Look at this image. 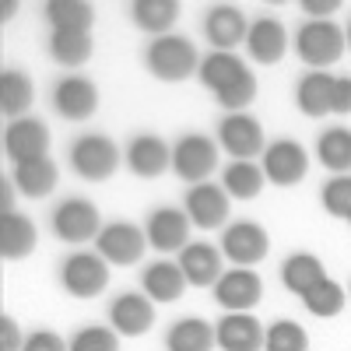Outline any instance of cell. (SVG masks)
<instances>
[{"label": "cell", "instance_id": "8fae6325", "mask_svg": "<svg viewBox=\"0 0 351 351\" xmlns=\"http://www.w3.org/2000/svg\"><path fill=\"white\" fill-rule=\"evenodd\" d=\"M4 152L14 165H25V162H36V158H46L49 152V127L36 116H21V120H11L4 127Z\"/></svg>", "mask_w": 351, "mask_h": 351}, {"label": "cell", "instance_id": "7c38bea8", "mask_svg": "<svg viewBox=\"0 0 351 351\" xmlns=\"http://www.w3.org/2000/svg\"><path fill=\"white\" fill-rule=\"evenodd\" d=\"M190 215L180 208H155L144 221V236L158 253H183L190 246Z\"/></svg>", "mask_w": 351, "mask_h": 351}, {"label": "cell", "instance_id": "74e56055", "mask_svg": "<svg viewBox=\"0 0 351 351\" xmlns=\"http://www.w3.org/2000/svg\"><path fill=\"white\" fill-rule=\"evenodd\" d=\"M324 211L334 218H351V176H330L324 183Z\"/></svg>", "mask_w": 351, "mask_h": 351}, {"label": "cell", "instance_id": "60d3db41", "mask_svg": "<svg viewBox=\"0 0 351 351\" xmlns=\"http://www.w3.org/2000/svg\"><path fill=\"white\" fill-rule=\"evenodd\" d=\"M21 348H25V337H21L18 319H11L4 313L0 316V351H21Z\"/></svg>", "mask_w": 351, "mask_h": 351}, {"label": "cell", "instance_id": "9c48e42d", "mask_svg": "<svg viewBox=\"0 0 351 351\" xmlns=\"http://www.w3.org/2000/svg\"><path fill=\"white\" fill-rule=\"evenodd\" d=\"M144 246H148V236H144V228H137L134 221H109L95 239V253L106 263H116V267L137 263L144 256Z\"/></svg>", "mask_w": 351, "mask_h": 351}, {"label": "cell", "instance_id": "f35d334b", "mask_svg": "<svg viewBox=\"0 0 351 351\" xmlns=\"http://www.w3.org/2000/svg\"><path fill=\"white\" fill-rule=\"evenodd\" d=\"M71 351H120V337H116L112 327H81L71 337Z\"/></svg>", "mask_w": 351, "mask_h": 351}, {"label": "cell", "instance_id": "d590c367", "mask_svg": "<svg viewBox=\"0 0 351 351\" xmlns=\"http://www.w3.org/2000/svg\"><path fill=\"white\" fill-rule=\"evenodd\" d=\"M302 302H306V309H309L313 316L330 319V316H337V313L344 309V288H341L337 281L324 278V281H319V285L309 291V295H306Z\"/></svg>", "mask_w": 351, "mask_h": 351}, {"label": "cell", "instance_id": "b9f144b4", "mask_svg": "<svg viewBox=\"0 0 351 351\" xmlns=\"http://www.w3.org/2000/svg\"><path fill=\"white\" fill-rule=\"evenodd\" d=\"M334 112L337 116L351 112V74H341L334 84Z\"/></svg>", "mask_w": 351, "mask_h": 351}, {"label": "cell", "instance_id": "4dcf8cb0", "mask_svg": "<svg viewBox=\"0 0 351 351\" xmlns=\"http://www.w3.org/2000/svg\"><path fill=\"white\" fill-rule=\"evenodd\" d=\"M32 106V81L25 71H4L0 74V112L8 120H21Z\"/></svg>", "mask_w": 351, "mask_h": 351}, {"label": "cell", "instance_id": "603a6c76", "mask_svg": "<svg viewBox=\"0 0 351 351\" xmlns=\"http://www.w3.org/2000/svg\"><path fill=\"white\" fill-rule=\"evenodd\" d=\"M334 84L337 77L327 71H309L299 77L295 88V102L306 116H330L334 112Z\"/></svg>", "mask_w": 351, "mask_h": 351}, {"label": "cell", "instance_id": "d6986e66", "mask_svg": "<svg viewBox=\"0 0 351 351\" xmlns=\"http://www.w3.org/2000/svg\"><path fill=\"white\" fill-rule=\"evenodd\" d=\"M190 221L197 228H221L228 218V193L218 183H197L186 190V208Z\"/></svg>", "mask_w": 351, "mask_h": 351}, {"label": "cell", "instance_id": "ab89813d", "mask_svg": "<svg viewBox=\"0 0 351 351\" xmlns=\"http://www.w3.org/2000/svg\"><path fill=\"white\" fill-rule=\"evenodd\" d=\"M21 351H71V344H64V337L53 334V330H36V334L25 337Z\"/></svg>", "mask_w": 351, "mask_h": 351}, {"label": "cell", "instance_id": "30bf717a", "mask_svg": "<svg viewBox=\"0 0 351 351\" xmlns=\"http://www.w3.org/2000/svg\"><path fill=\"white\" fill-rule=\"evenodd\" d=\"M271 250V236L267 228L256 225V221H232L225 232H221V253L236 263V267H253L267 256Z\"/></svg>", "mask_w": 351, "mask_h": 351}, {"label": "cell", "instance_id": "bcb514c9", "mask_svg": "<svg viewBox=\"0 0 351 351\" xmlns=\"http://www.w3.org/2000/svg\"><path fill=\"white\" fill-rule=\"evenodd\" d=\"M344 36H348V49H351V21H348V28H344Z\"/></svg>", "mask_w": 351, "mask_h": 351}, {"label": "cell", "instance_id": "ee69618b", "mask_svg": "<svg viewBox=\"0 0 351 351\" xmlns=\"http://www.w3.org/2000/svg\"><path fill=\"white\" fill-rule=\"evenodd\" d=\"M14 215V183H8V176H0V218Z\"/></svg>", "mask_w": 351, "mask_h": 351}, {"label": "cell", "instance_id": "e0dca14e", "mask_svg": "<svg viewBox=\"0 0 351 351\" xmlns=\"http://www.w3.org/2000/svg\"><path fill=\"white\" fill-rule=\"evenodd\" d=\"M215 337L221 351H260L267 341V330L260 327L253 313H228L215 324Z\"/></svg>", "mask_w": 351, "mask_h": 351}, {"label": "cell", "instance_id": "9a60e30c", "mask_svg": "<svg viewBox=\"0 0 351 351\" xmlns=\"http://www.w3.org/2000/svg\"><path fill=\"white\" fill-rule=\"evenodd\" d=\"M204 36L215 46V53H232L239 43H246L250 36V25H246V14L232 4H215L204 14Z\"/></svg>", "mask_w": 351, "mask_h": 351}, {"label": "cell", "instance_id": "2e32d148", "mask_svg": "<svg viewBox=\"0 0 351 351\" xmlns=\"http://www.w3.org/2000/svg\"><path fill=\"white\" fill-rule=\"evenodd\" d=\"M215 299L228 313H246V309H253L263 299V285H260V278L250 267H232L215 285Z\"/></svg>", "mask_w": 351, "mask_h": 351}, {"label": "cell", "instance_id": "d6a6232c", "mask_svg": "<svg viewBox=\"0 0 351 351\" xmlns=\"http://www.w3.org/2000/svg\"><path fill=\"white\" fill-rule=\"evenodd\" d=\"M246 71V60H239L236 53H208L204 56V64H200V84L204 88H211V92L218 95L221 88L228 84V81H236L239 74Z\"/></svg>", "mask_w": 351, "mask_h": 351}, {"label": "cell", "instance_id": "484cf974", "mask_svg": "<svg viewBox=\"0 0 351 351\" xmlns=\"http://www.w3.org/2000/svg\"><path fill=\"white\" fill-rule=\"evenodd\" d=\"M36 225L25 215H4L0 218V256L4 260H25L36 250Z\"/></svg>", "mask_w": 351, "mask_h": 351}, {"label": "cell", "instance_id": "8d00e7d4", "mask_svg": "<svg viewBox=\"0 0 351 351\" xmlns=\"http://www.w3.org/2000/svg\"><path fill=\"white\" fill-rule=\"evenodd\" d=\"M215 99H218V106L228 109V112H243V109L256 99V77H253V71L246 67L236 81H228Z\"/></svg>", "mask_w": 351, "mask_h": 351}, {"label": "cell", "instance_id": "1f68e13d", "mask_svg": "<svg viewBox=\"0 0 351 351\" xmlns=\"http://www.w3.org/2000/svg\"><path fill=\"white\" fill-rule=\"evenodd\" d=\"M263 183H267V176H263V169L256 162H232L225 172H221V186L228 197H236V200H253Z\"/></svg>", "mask_w": 351, "mask_h": 351}, {"label": "cell", "instance_id": "ac0fdd59", "mask_svg": "<svg viewBox=\"0 0 351 351\" xmlns=\"http://www.w3.org/2000/svg\"><path fill=\"white\" fill-rule=\"evenodd\" d=\"M127 169L141 180H158L165 169H172V148L155 134H137L127 144Z\"/></svg>", "mask_w": 351, "mask_h": 351}, {"label": "cell", "instance_id": "5b68a950", "mask_svg": "<svg viewBox=\"0 0 351 351\" xmlns=\"http://www.w3.org/2000/svg\"><path fill=\"white\" fill-rule=\"evenodd\" d=\"M120 165V148L106 134H84L71 144V169L88 183H106Z\"/></svg>", "mask_w": 351, "mask_h": 351}, {"label": "cell", "instance_id": "7bdbcfd3", "mask_svg": "<svg viewBox=\"0 0 351 351\" xmlns=\"http://www.w3.org/2000/svg\"><path fill=\"white\" fill-rule=\"evenodd\" d=\"M302 8L313 14V21H330V14L337 11V0H302Z\"/></svg>", "mask_w": 351, "mask_h": 351}, {"label": "cell", "instance_id": "f546056e", "mask_svg": "<svg viewBox=\"0 0 351 351\" xmlns=\"http://www.w3.org/2000/svg\"><path fill=\"white\" fill-rule=\"evenodd\" d=\"M49 53H53L56 64H64V67H81L84 60H92L95 39H92V32H67V28H53V36H49Z\"/></svg>", "mask_w": 351, "mask_h": 351}, {"label": "cell", "instance_id": "52a82bcc", "mask_svg": "<svg viewBox=\"0 0 351 351\" xmlns=\"http://www.w3.org/2000/svg\"><path fill=\"white\" fill-rule=\"evenodd\" d=\"M267 183L274 186H295L306 180L309 172V152L302 148L299 141L291 137H281V141H271L267 152H263V162H260Z\"/></svg>", "mask_w": 351, "mask_h": 351}, {"label": "cell", "instance_id": "ba28073f", "mask_svg": "<svg viewBox=\"0 0 351 351\" xmlns=\"http://www.w3.org/2000/svg\"><path fill=\"white\" fill-rule=\"evenodd\" d=\"M218 141H221V148L232 155V162H253L256 155L267 152L263 127L250 112H228L225 120L218 123Z\"/></svg>", "mask_w": 351, "mask_h": 351}, {"label": "cell", "instance_id": "f6af8a7d", "mask_svg": "<svg viewBox=\"0 0 351 351\" xmlns=\"http://www.w3.org/2000/svg\"><path fill=\"white\" fill-rule=\"evenodd\" d=\"M14 11H18V4H14V0H11V4H4V11H0V18L8 21V18H14Z\"/></svg>", "mask_w": 351, "mask_h": 351}, {"label": "cell", "instance_id": "4fadbf2b", "mask_svg": "<svg viewBox=\"0 0 351 351\" xmlns=\"http://www.w3.org/2000/svg\"><path fill=\"white\" fill-rule=\"evenodd\" d=\"M53 109L64 116V120H88L95 109H99V88L92 77H60L53 88Z\"/></svg>", "mask_w": 351, "mask_h": 351}, {"label": "cell", "instance_id": "8992f818", "mask_svg": "<svg viewBox=\"0 0 351 351\" xmlns=\"http://www.w3.org/2000/svg\"><path fill=\"white\" fill-rule=\"evenodd\" d=\"M60 285L74 299H95L109 285V263L99 253H71L60 263Z\"/></svg>", "mask_w": 351, "mask_h": 351}, {"label": "cell", "instance_id": "7dc6e473", "mask_svg": "<svg viewBox=\"0 0 351 351\" xmlns=\"http://www.w3.org/2000/svg\"><path fill=\"white\" fill-rule=\"evenodd\" d=\"M348 225H351V218H348Z\"/></svg>", "mask_w": 351, "mask_h": 351}, {"label": "cell", "instance_id": "d4e9b609", "mask_svg": "<svg viewBox=\"0 0 351 351\" xmlns=\"http://www.w3.org/2000/svg\"><path fill=\"white\" fill-rule=\"evenodd\" d=\"M215 344H218L215 327L208 324V319H200V316L176 319V324L169 327V334H165V348L169 351H211Z\"/></svg>", "mask_w": 351, "mask_h": 351}, {"label": "cell", "instance_id": "277c9868", "mask_svg": "<svg viewBox=\"0 0 351 351\" xmlns=\"http://www.w3.org/2000/svg\"><path fill=\"white\" fill-rule=\"evenodd\" d=\"M215 169H218V144L208 134H183L172 144V172L190 186L208 183Z\"/></svg>", "mask_w": 351, "mask_h": 351}, {"label": "cell", "instance_id": "6da1fadb", "mask_svg": "<svg viewBox=\"0 0 351 351\" xmlns=\"http://www.w3.org/2000/svg\"><path fill=\"white\" fill-rule=\"evenodd\" d=\"M200 53L186 36H158L144 49V67L158 81H186L190 74H200Z\"/></svg>", "mask_w": 351, "mask_h": 351}, {"label": "cell", "instance_id": "e575fe53", "mask_svg": "<svg viewBox=\"0 0 351 351\" xmlns=\"http://www.w3.org/2000/svg\"><path fill=\"white\" fill-rule=\"evenodd\" d=\"M263 351H309V334L295 319H278V324L267 327Z\"/></svg>", "mask_w": 351, "mask_h": 351}, {"label": "cell", "instance_id": "3957f363", "mask_svg": "<svg viewBox=\"0 0 351 351\" xmlns=\"http://www.w3.org/2000/svg\"><path fill=\"white\" fill-rule=\"evenodd\" d=\"M53 236L64 239L71 246H81L88 239H99V232L106 228L99 218V208L84 197H64L60 204L53 208Z\"/></svg>", "mask_w": 351, "mask_h": 351}, {"label": "cell", "instance_id": "cb8c5ba5", "mask_svg": "<svg viewBox=\"0 0 351 351\" xmlns=\"http://www.w3.org/2000/svg\"><path fill=\"white\" fill-rule=\"evenodd\" d=\"M324 278H327V271H324V263H319V256H313V253H291L281 263V285L299 299H306Z\"/></svg>", "mask_w": 351, "mask_h": 351}, {"label": "cell", "instance_id": "7a4b0ae2", "mask_svg": "<svg viewBox=\"0 0 351 351\" xmlns=\"http://www.w3.org/2000/svg\"><path fill=\"white\" fill-rule=\"evenodd\" d=\"M344 46H348V36L334 21H313L309 18L295 36V53L313 71H327L330 64H337L344 56Z\"/></svg>", "mask_w": 351, "mask_h": 351}, {"label": "cell", "instance_id": "836d02e7", "mask_svg": "<svg viewBox=\"0 0 351 351\" xmlns=\"http://www.w3.org/2000/svg\"><path fill=\"white\" fill-rule=\"evenodd\" d=\"M46 18L53 28H67V32H88L95 25V11L84 0H49Z\"/></svg>", "mask_w": 351, "mask_h": 351}, {"label": "cell", "instance_id": "44dd1931", "mask_svg": "<svg viewBox=\"0 0 351 351\" xmlns=\"http://www.w3.org/2000/svg\"><path fill=\"white\" fill-rule=\"evenodd\" d=\"M246 49L256 64L263 67H271L278 64L285 49H288V32H285V25L278 18H256L250 25V36H246Z\"/></svg>", "mask_w": 351, "mask_h": 351}, {"label": "cell", "instance_id": "f1b7e54d", "mask_svg": "<svg viewBox=\"0 0 351 351\" xmlns=\"http://www.w3.org/2000/svg\"><path fill=\"white\" fill-rule=\"evenodd\" d=\"M130 14L137 28H144V32H152L158 39V36H169V28L180 21V0H134Z\"/></svg>", "mask_w": 351, "mask_h": 351}, {"label": "cell", "instance_id": "5bb4252c", "mask_svg": "<svg viewBox=\"0 0 351 351\" xmlns=\"http://www.w3.org/2000/svg\"><path fill=\"white\" fill-rule=\"evenodd\" d=\"M109 324L123 337L148 334L152 324H155V302L144 295V291H123V295H116L112 306H109Z\"/></svg>", "mask_w": 351, "mask_h": 351}, {"label": "cell", "instance_id": "83f0119b", "mask_svg": "<svg viewBox=\"0 0 351 351\" xmlns=\"http://www.w3.org/2000/svg\"><path fill=\"white\" fill-rule=\"evenodd\" d=\"M56 162L46 155V158H36V162H25V165H14V186L25 193V197H49L56 190Z\"/></svg>", "mask_w": 351, "mask_h": 351}, {"label": "cell", "instance_id": "ffe728a7", "mask_svg": "<svg viewBox=\"0 0 351 351\" xmlns=\"http://www.w3.org/2000/svg\"><path fill=\"white\" fill-rule=\"evenodd\" d=\"M186 285L190 281H186V274L180 267V260H155L141 274V288H144V295H148L152 302H176V299H183Z\"/></svg>", "mask_w": 351, "mask_h": 351}, {"label": "cell", "instance_id": "4316f807", "mask_svg": "<svg viewBox=\"0 0 351 351\" xmlns=\"http://www.w3.org/2000/svg\"><path fill=\"white\" fill-rule=\"evenodd\" d=\"M316 158L334 176H351V130L348 127H327L316 141Z\"/></svg>", "mask_w": 351, "mask_h": 351}, {"label": "cell", "instance_id": "7402d4cb", "mask_svg": "<svg viewBox=\"0 0 351 351\" xmlns=\"http://www.w3.org/2000/svg\"><path fill=\"white\" fill-rule=\"evenodd\" d=\"M221 256H225V253H221L218 246H211V243H190V246L180 253V267H183L186 281L197 285V288H204V285H218L221 274H225Z\"/></svg>", "mask_w": 351, "mask_h": 351}]
</instances>
